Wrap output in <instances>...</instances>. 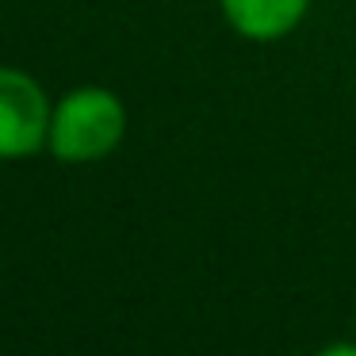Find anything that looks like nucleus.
I'll return each mask as SVG.
<instances>
[{"mask_svg": "<svg viewBox=\"0 0 356 356\" xmlns=\"http://www.w3.org/2000/svg\"><path fill=\"white\" fill-rule=\"evenodd\" d=\"M127 134V108L111 88L81 85L54 104L47 149L62 165H88L115 154Z\"/></svg>", "mask_w": 356, "mask_h": 356, "instance_id": "obj_1", "label": "nucleus"}, {"mask_svg": "<svg viewBox=\"0 0 356 356\" xmlns=\"http://www.w3.org/2000/svg\"><path fill=\"white\" fill-rule=\"evenodd\" d=\"M54 104L24 70L0 65V161H24L47 149Z\"/></svg>", "mask_w": 356, "mask_h": 356, "instance_id": "obj_2", "label": "nucleus"}, {"mask_svg": "<svg viewBox=\"0 0 356 356\" xmlns=\"http://www.w3.org/2000/svg\"><path fill=\"white\" fill-rule=\"evenodd\" d=\"M230 31L249 42H280L302 24L310 0H218Z\"/></svg>", "mask_w": 356, "mask_h": 356, "instance_id": "obj_3", "label": "nucleus"}, {"mask_svg": "<svg viewBox=\"0 0 356 356\" xmlns=\"http://www.w3.org/2000/svg\"><path fill=\"white\" fill-rule=\"evenodd\" d=\"M314 356H356V341H330Z\"/></svg>", "mask_w": 356, "mask_h": 356, "instance_id": "obj_4", "label": "nucleus"}]
</instances>
